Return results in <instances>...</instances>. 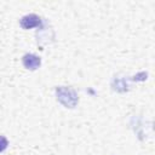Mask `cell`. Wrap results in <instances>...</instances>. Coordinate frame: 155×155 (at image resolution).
Here are the masks:
<instances>
[{
    "mask_svg": "<svg viewBox=\"0 0 155 155\" xmlns=\"http://www.w3.org/2000/svg\"><path fill=\"white\" fill-rule=\"evenodd\" d=\"M22 62H23V65L27 69H29V70H35L41 64L40 57L36 56V54H34V53H27V54H24Z\"/></svg>",
    "mask_w": 155,
    "mask_h": 155,
    "instance_id": "3957f363",
    "label": "cell"
},
{
    "mask_svg": "<svg viewBox=\"0 0 155 155\" xmlns=\"http://www.w3.org/2000/svg\"><path fill=\"white\" fill-rule=\"evenodd\" d=\"M21 27L23 29H31L34 27H40L41 25V18L34 13L25 15L21 18Z\"/></svg>",
    "mask_w": 155,
    "mask_h": 155,
    "instance_id": "7a4b0ae2",
    "label": "cell"
},
{
    "mask_svg": "<svg viewBox=\"0 0 155 155\" xmlns=\"http://www.w3.org/2000/svg\"><path fill=\"white\" fill-rule=\"evenodd\" d=\"M56 94H57L58 102L62 103L65 108H74L79 102L78 93L71 87H65V86L57 87L56 88Z\"/></svg>",
    "mask_w": 155,
    "mask_h": 155,
    "instance_id": "6da1fadb",
    "label": "cell"
},
{
    "mask_svg": "<svg viewBox=\"0 0 155 155\" xmlns=\"http://www.w3.org/2000/svg\"><path fill=\"white\" fill-rule=\"evenodd\" d=\"M7 145H8V142H7L6 137H4V136H0V153H2L4 150H6Z\"/></svg>",
    "mask_w": 155,
    "mask_h": 155,
    "instance_id": "277c9868",
    "label": "cell"
}]
</instances>
